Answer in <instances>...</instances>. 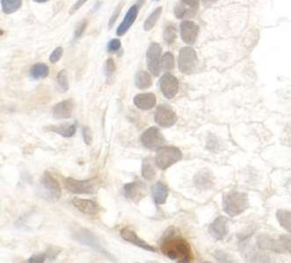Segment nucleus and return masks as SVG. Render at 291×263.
Here are the masks:
<instances>
[{"mask_svg": "<svg viewBox=\"0 0 291 263\" xmlns=\"http://www.w3.org/2000/svg\"><path fill=\"white\" fill-rule=\"evenodd\" d=\"M160 250L170 260L179 263H192L194 254L187 240L174 230L166 231L160 243Z\"/></svg>", "mask_w": 291, "mask_h": 263, "instance_id": "1", "label": "nucleus"}, {"mask_svg": "<svg viewBox=\"0 0 291 263\" xmlns=\"http://www.w3.org/2000/svg\"><path fill=\"white\" fill-rule=\"evenodd\" d=\"M248 207V196L244 192L231 190L223 197V210L230 217L239 216Z\"/></svg>", "mask_w": 291, "mask_h": 263, "instance_id": "2", "label": "nucleus"}, {"mask_svg": "<svg viewBox=\"0 0 291 263\" xmlns=\"http://www.w3.org/2000/svg\"><path fill=\"white\" fill-rule=\"evenodd\" d=\"M100 180L98 177L91 178L88 180H77L68 177L65 180L66 189L73 194H94L99 188Z\"/></svg>", "mask_w": 291, "mask_h": 263, "instance_id": "3", "label": "nucleus"}, {"mask_svg": "<svg viewBox=\"0 0 291 263\" xmlns=\"http://www.w3.org/2000/svg\"><path fill=\"white\" fill-rule=\"evenodd\" d=\"M183 157L182 152L176 147H163L160 148L155 155L156 166L161 170H165L179 162Z\"/></svg>", "mask_w": 291, "mask_h": 263, "instance_id": "4", "label": "nucleus"}, {"mask_svg": "<svg viewBox=\"0 0 291 263\" xmlns=\"http://www.w3.org/2000/svg\"><path fill=\"white\" fill-rule=\"evenodd\" d=\"M198 64L197 54L190 46L182 47L178 57V66L182 74L190 75L195 70Z\"/></svg>", "mask_w": 291, "mask_h": 263, "instance_id": "5", "label": "nucleus"}, {"mask_svg": "<svg viewBox=\"0 0 291 263\" xmlns=\"http://www.w3.org/2000/svg\"><path fill=\"white\" fill-rule=\"evenodd\" d=\"M141 142L147 149L159 150L164 147L166 141L160 130L156 126H151L142 134Z\"/></svg>", "mask_w": 291, "mask_h": 263, "instance_id": "6", "label": "nucleus"}, {"mask_svg": "<svg viewBox=\"0 0 291 263\" xmlns=\"http://www.w3.org/2000/svg\"><path fill=\"white\" fill-rule=\"evenodd\" d=\"M178 117L174 109L169 105H160L156 109L154 120L158 125L164 128H169L175 125Z\"/></svg>", "mask_w": 291, "mask_h": 263, "instance_id": "7", "label": "nucleus"}, {"mask_svg": "<svg viewBox=\"0 0 291 263\" xmlns=\"http://www.w3.org/2000/svg\"><path fill=\"white\" fill-rule=\"evenodd\" d=\"M162 48L159 43H151L147 53H146V61L147 66L150 73L158 77L161 70V59H162Z\"/></svg>", "mask_w": 291, "mask_h": 263, "instance_id": "8", "label": "nucleus"}, {"mask_svg": "<svg viewBox=\"0 0 291 263\" xmlns=\"http://www.w3.org/2000/svg\"><path fill=\"white\" fill-rule=\"evenodd\" d=\"M41 184L43 189L47 192L48 198L51 201H57L61 198L62 189L59 183L54 176H52L49 172L45 171L43 173L41 179Z\"/></svg>", "mask_w": 291, "mask_h": 263, "instance_id": "9", "label": "nucleus"}, {"mask_svg": "<svg viewBox=\"0 0 291 263\" xmlns=\"http://www.w3.org/2000/svg\"><path fill=\"white\" fill-rule=\"evenodd\" d=\"M160 87L164 97L172 99L177 95L178 92V79L174 75L165 73L160 78Z\"/></svg>", "mask_w": 291, "mask_h": 263, "instance_id": "10", "label": "nucleus"}, {"mask_svg": "<svg viewBox=\"0 0 291 263\" xmlns=\"http://www.w3.org/2000/svg\"><path fill=\"white\" fill-rule=\"evenodd\" d=\"M198 33L199 28L194 22L190 20H184L180 24V36L183 42L188 45H193L195 43Z\"/></svg>", "mask_w": 291, "mask_h": 263, "instance_id": "11", "label": "nucleus"}, {"mask_svg": "<svg viewBox=\"0 0 291 263\" xmlns=\"http://www.w3.org/2000/svg\"><path fill=\"white\" fill-rule=\"evenodd\" d=\"M123 191L127 199L138 203L146 196V187L141 182H131L124 185Z\"/></svg>", "mask_w": 291, "mask_h": 263, "instance_id": "12", "label": "nucleus"}, {"mask_svg": "<svg viewBox=\"0 0 291 263\" xmlns=\"http://www.w3.org/2000/svg\"><path fill=\"white\" fill-rule=\"evenodd\" d=\"M209 232L213 239L222 240L228 233V220L223 216L216 217L209 227Z\"/></svg>", "mask_w": 291, "mask_h": 263, "instance_id": "13", "label": "nucleus"}, {"mask_svg": "<svg viewBox=\"0 0 291 263\" xmlns=\"http://www.w3.org/2000/svg\"><path fill=\"white\" fill-rule=\"evenodd\" d=\"M71 203L77 208L80 213H84L90 216H95L99 213V206L98 203L90 199H79L74 198L71 200Z\"/></svg>", "mask_w": 291, "mask_h": 263, "instance_id": "14", "label": "nucleus"}, {"mask_svg": "<svg viewBox=\"0 0 291 263\" xmlns=\"http://www.w3.org/2000/svg\"><path fill=\"white\" fill-rule=\"evenodd\" d=\"M194 183L195 187L202 190L211 189L215 185V178L212 172L207 169L199 171L194 177Z\"/></svg>", "mask_w": 291, "mask_h": 263, "instance_id": "15", "label": "nucleus"}, {"mask_svg": "<svg viewBox=\"0 0 291 263\" xmlns=\"http://www.w3.org/2000/svg\"><path fill=\"white\" fill-rule=\"evenodd\" d=\"M74 108V102L72 99H67L57 103L52 109V115L57 120H65L71 118Z\"/></svg>", "mask_w": 291, "mask_h": 263, "instance_id": "16", "label": "nucleus"}, {"mask_svg": "<svg viewBox=\"0 0 291 263\" xmlns=\"http://www.w3.org/2000/svg\"><path fill=\"white\" fill-rule=\"evenodd\" d=\"M121 236H122V239H124L128 242L135 245L136 247H139L143 249L150 251L152 253L157 252V249L154 247L146 243L145 240L140 239L138 236L136 235V232L131 229H129V228H123L121 231Z\"/></svg>", "mask_w": 291, "mask_h": 263, "instance_id": "17", "label": "nucleus"}, {"mask_svg": "<svg viewBox=\"0 0 291 263\" xmlns=\"http://www.w3.org/2000/svg\"><path fill=\"white\" fill-rule=\"evenodd\" d=\"M138 10H139V6L137 5H132L129 9L122 23L119 25L116 30V34L118 36H123L129 31V29L131 28L132 25L134 24L137 18Z\"/></svg>", "mask_w": 291, "mask_h": 263, "instance_id": "18", "label": "nucleus"}, {"mask_svg": "<svg viewBox=\"0 0 291 263\" xmlns=\"http://www.w3.org/2000/svg\"><path fill=\"white\" fill-rule=\"evenodd\" d=\"M257 245L259 249L267 250V251H273L275 253L282 254L285 251L282 248V245L280 243V240H275L268 235L258 236L257 238Z\"/></svg>", "mask_w": 291, "mask_h": 263, "instance_id": "19", "label": "nucleus"}, {"mask_svg": "<svg viewBox=\"0 0 291 263\" xmlns=\"http://www.w3.org/2000/svg\"><path fill=\"white\" fill-rule=\"evenodd\" d=\"M156 96L153 93H141L134 97V104L141 110H150L156 106Z\"/></svg>", "mask_w": 291, "mask_h": 263, "instance_id": "20", "label": "nucleus"}, {"mask_svg": "<svg viewBox=\"0 0 291 263\" xmlns=\"http://www.w3.org/2000/svg\"><path fill=\"white\" fill-rule=\"evenodd\" d=\"M168 193H169V190H168L167 186L160 181L156 183L155 185L151 189L152 199L154 200L156 204H159V205L164 204L166 202Z\"/></svg>", "mask_w": 291, "mask_h": 263, "instance_id": "21", "label": "nucleus"}, {"mask_svg": "<svg viewBox=\"0 0 291 263\" xmlns=\"http://www.w3.org/2000/svg\"><path fill=\"white\" fill-rule=\"evenodd\" d=\"M45 130L56 133L65 138H71L76 134V125L66 123L60 125H49L47 126Z\"/></svg>", "mask_w": 291, "mask_h": 263, "instance_id": "22", "label": "nucleus"}, {"mask_svg": "<svg viewBox=\"0 0 291 263\" xmlns=\"http://www.w3.org/2000/svg\"><path fill=\"white\" fill-rule=\"evenodd\" d=\"M155 160L151 157H146L143 160L142 164V175L146 180L152 181L155 178L156 169Z\"/></svg>", "mask_w": 291, "mask_h": 263, "instance_id": "23", "label": "nucleus"}, {"mask_svg": "<svg viewBox=\"0 0 291 263\" xmlns=\"http://www.w3.org/2000/svg\"><path fill=\"white\" fill-rule=\"evenodd\" d=\"M135 83L136 87L140 90H146L152 85V79L150 74L145 70L138 71L135 77Z\"/></svg>", "mask_w": 291, "mask_h": 263, "instance_id": "24", "label": "nucleus"}, {"mask_svg": "<svg viewBox=\"0 0 291 263\" xmlns=\"http://www.w3.org/2000/svg\"><path fill=\"white\" fill-rule=\"evenodd\" d=\"M48 73H49L48 67L43 62L35 63L30 69V77L35 80L47 77Z\"/></svg>", "mask_w": 291, "mask_h": 263, "instance_id": "25", "label": "nucleus"}, {"mask_svg": "<svg viewBox=\"0 0 291 263\" xmlns=\"http://www.w3.org/2000/svg\"><path fill=\"white\" fill-rule=\"evenodd\" d=\"M23 5V0H1V7L5 14H15Z\"/></svg>", "mask_w": 291, "mask_h": 263, "instance_id": "26", "label": "nucleus"}, {"mask_svg": "<svg viewBox=\"0 0 291 263\" xmlns=\"http://www.w3.org/2000/svg\"><path fill=\"white\" fill-rule=\"evenodd\" d=\"M276 218L282 228L291 232V212L279 210L276 213Z\"/></svg>", "mask_w": 291, "mask_h": 263, "instance_id": "27", "label": "nucleus"}, {"mask_svg": "<svg viewBox=\"0 0 291 263\" xmlns=\"http://www.w3.org/2000/svg\"><path fill=\"white\" fill-rule=\"evenodd\" d=\"M162 14V7L160 6L158 8H156L151 14L150 16L146 19L144 24V30L146 32H149L152 28L155 27L156 23L158 22V20L160 18Z\"/></svg>", "mask_w": 291, "mask_h": 263, "instance_id": "28", "label": "nucleus"}, {"mask_svg": "<svg viewBox=\"0 0 291 263\" xmlns=\"http://www.w3.org/2000/svg\"><path fill=\"white\" fill-rule=\"evenodd\" d=\"M78 233H79V232H78ZM76 238H77V240H80L81 243L88 245L90 247L95 248L96 249L100 248V246H99L98 241H96V239L94 238V234H92L91 232H89V231H86V230H85V231L84 232V234H83V235H80V233H79Z\"/></svg>", "mask_w": 291, "mask_h": 263, "instance_id": "29", "label": "nucleus"}, {"mask_svg": "<svg viewBox=\"0 0 291 263\" xmlns=\"http://www.w3.org/2000/svg\"><path fill=\"white\" fill-rule=\"evenodd\" d=\"M177 38V32H176V28L174 25H168L167 27H165L164 30V41L167 45H172L174 44Z\"/></svg>", "mask_w": 291, "mask_h": 263, "instance_id": "30", "label": "nucleus"}, {"mask_svg": "<svg viewBox=\"0 0 291 263\" xmlns=\"http://www.w3.org/2000/svg\"><path fill=\"white\" fill-rule=\"evenodd\" d=\"M57 81L59 90L62 93H66L69 90V81L66 69H62L57 74Z\"/></svg>", "mask_w": 291, "mask_h": 263, "instance_id": "31", "label": "nucleus"}, {"mask_svg": "<svg viewBox=\"0 0 291 263\" xmlns=\"http://www.w3.org/2000/svg\"><path fill=\"white\" fill-rule=\"evenodd\" d=\"M174 55L170 52H166L161 59V69L164 71H169L174 69Z\"/></svg>", "mask_w": 291, "mask_h": 263, "instance_id": "32", "label": "nucleus"}, {"mask_svg": "<svg viewBox=\"0 0 291 263\" xmlns=\"http://www.w3.org/2000/svg\"><path fill=\"white\" fill-rule=\"evenodd\" d=\"M115 69H116V67H115L114 62H113L112 58H109V59H108L107 62H106L105 67H104L105 75H106L107 78L110 79L113 77V75L114 74V72H115Z\"/></svg>", "mask_w": 291, "mask_h": 263, "instance_id": "33", "label": "nucleus"}, {"mask_svg": "<svg viewBox=\"0 0 291 263\" xmlns=\"http://www.w3.org/2000/svg\"><path fill=\"white\" fill-rule=\"evenodd\" d=\"M87 25H88V21L87 19H83L81 22L79 23V25L76 27L75 32H74V39L78 40L80 39L82 34L84 33L85 31V29L87 28Z\"/></svg>", "mask_w": 291, "mask_h": 263, "instance_id": "34", "label": "nucleus"}, {"mask_svg": "<svg viewBox=\"0 0 291 263\" xmlns=\"http://www.w3.org/2000/svg\"><path fill=\"white\" fill-rule=\"evenodd\" d=\"M280 243L282 245V248L285 252H290L291 254V235L289 234H284V235L280 236L279 238Z\"/></svg>", "mask_w": 291, "mask_h": 263, "instance_id": "35", "label": "nucleus"}, {"mask_svg": "<svg viewBox=\"0 0 291 263\" xmlns=\"http://www.w3.org/2000/svg\"><path fill=\"white\" fill-rule=\"evenodd\" d=\"M122 5H123V4H122V3H120V4L115 7L114 11H113V14H112L111 18H110L109 21H108V28H109V29H111V28H113V25L115 23V21L117 20L118 17H119V15L121 14V12H122Z\"/></svg>", "mask_w": 291, "mask_h": 263, "instance_id": "36", "label": "nucleus"}, {"mask_svg": "<svg viewBox=\"0 0 291 263\" xmlns=\"http://www.w3.org/2000/svg\"><path fill=\"white\" fill-rule=\"evenodd\" d=\"M121 46L122 43L119 39H112L108 42L107 49L109 53H115L121 48Z\"/></svg>", "mask_w": 291, "mask_h": 263, "instance_id": "37", "label": "nucleus"}, {"mask_svg": "<svg viewBox=\"0 0 291 263\" xmlns=\"http://www.w3.org/2000/svg\"><path fill=\"white\" fill-rule=\"evenodd\" d=\"M64 54V48L62 46H57L55 50L53 51L49 56V61L51 63H57L58 61L61 59Z\"/></svg>", "mask_w": 291, "mask_h": 263, "instance_id": "38", "label": "nucleus"}, {"mask_svg": "<svg viewBox=\"0 0 291 263\" xmlns=\"http://www.w3.org/2000/svg\"><path fill=\"white\" fill-rule=\"evenodd\" d=\"M61 251L62 249H60L59 248H57V247H54V246L49 247L48 248L47 251H46L47 259H48L49 261H55L57 258V256L60 254Z\"/></svg>", "mask_w": 291, "mask_h": 263, "instance_id": "39", "label": "nucleus"}, {"mask_svg": "<svg viewBox=\"0 0 291 263\" xmlns=\"http://www.w3.org/2000/svg\"><path fill=\"white\" fill-rule=\"evenodd\" d=\"M188 10L186 8V5L184 4H178L176 5L175 9H174V14L176 16V18L178 19H182L187 14H188Z\"/></svg>", "mask_w": 291, "mask_h": 263, "instance_id": "40", "label": "nucleus"}, {"mask_svg": "<svg viewBox=\"0 0 291 263\" xmlns=\"http://www.w3.org/2000/svg\"><path fill=\"white\" fill-rule=\"evenodd\" d=\"M82 136L86 145H91L93 142V132L88 126H85L82 129Z\"/></svg>", "mask_w": 291, "mask_h": 263, "instance_id": "41", "label": "nucleus"}, {"mask_svg": "<svg viewBox=\"0 0 291 263\" xmlns=\"http://www.w3.org/2000/svg\"><path fill=\"white\" fill-rule=\"evenodd\" d=\"M46 259H47V254L46 253H43V254L33 255L32 257L29 259L28 262L30 263H45Z\"/></svg>", "mask_w": 291, "mask_h": 263, "instance_id": "42", "label": "nucleus"}, {"mask_svg": "<svg viewBox=\"0 0 291 263\" xmlns=\"http://www.w3.org/2000/svg\"><path fill=\"white\" fill-rule=\"evenodd\" d=\"M181 3L186 6H189L191 11L194 13V11H196L199 7L200 0H181Z\"/></svg>", "mask_w": 291, "mask_h": 263, "instance_id": "43", "label": "nucleus"}, {"mask_svg": "<svg viewBox=\"0 0 291 263\" xmlns=\"http://www.w3.org/2000/svg\"><path fill=\"white\" fill-rule=\"evenodd\" d=\"M87 1L88 0H78L75 4H74V5H72V7L70 10V14L72 15L74 13H76L78 10L80 9L83 5H85Z\"/></svg>", "mask_w": 291, "mask_h": 263, "instance_id": "44", "label": "nucleus"}, {"mask_svg": "<svg viewBox=\"0 0 291 263\" xmlns=\"http://www.w3.org/2000/svg\"><path fill=\"white\" fill-rule=\"evenodd\" d=\"M216 0H202L203 4L205 5H210L213 4L214 2H216Z\"/></svg>", "mask_w": 291, "mask_h": 263, "instance_id": "45", "label": "nucleus"}, {"mask_svg": "<svg viewBox=\"0 0 291 263\" xmlns=\"http://www.w3.org/2000/svg\"><path fill=\"white\" fill-rule=\"evenodd\" d=\"M33 2H35V3H39V4H43V3H46L48 1H49V0H32Z\"/></svg>", "mask_w": 291, "mask_h": 263, "instance_id": "46", "label": "nucleus"}, {"mask_svg": "<svg viewBox=\"0 0 291 263\" xmlns=\"http://www.w3.org/2000/svg\"><path fill=\"white\" fill-rule=\"evenodd\" d=\"M144 2H145V0H138V4H137V5L140 7V6L144 4Z\"/></svg>", "mask_w": 291, "mask_h": 263, "instance_id": "47", "label": "nucleus"}, {"mask_svg": "<svg viewBox=\"0 0 291 263\" xmlns=\"http://www.w3.org/2000/svg\"><path fill=\"white\" fill-rule=\"evenodd\" d=\"M155 1H160V0H155Z\"/></svg>", "mask_w": 291, "mask_h": 263, "instance_id": "48", "label": "nucleus"}]
</instances>
